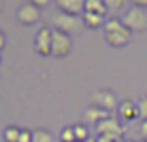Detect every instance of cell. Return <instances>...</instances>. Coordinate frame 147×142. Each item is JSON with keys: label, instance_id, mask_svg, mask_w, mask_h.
<instances>
[{"label": "cell", "instance_id": "1", "mask_svg": "<svg viewBox=\"0 0 147 142\" xmlns=\"http://www.w3.org/2000/svg\"><path fill=\"white\" fill-rule=\"evenodd\" d=\"M130 37H132V32L123 24V19L112 17L106 21V24H104V39H106L108 45L121 49L130 41Z\"/></svg>", "mask_w": 147, "mask_h": 142}, {"label": "cell", "instance_id": "2", "mask_svg": "<svg viewBox=\"0 0 147 142\" xmlns=\"http://www.w3.org/2000/svg\"><path fill=\"white\" fill-rule=\"evenodd\" d=\"M123 24L130 32H145L147 30V11L142 10V7L132 6L123 15Z\"/></svg>", "mask_w": 147, "mask_h": 142}, {"label": "cell", "instance_id": "3", "mask_svg": "<svg viewBox=\"0 0 147 142\" xmlns=\"http://www.w3.org/2000/svg\"><path fill=\"white\" fill-rule=\"evenodd\" d=\"M52 24H54V30H60L63 34H73L76 30H80V26H84V22H82V17H75V15L58 11L52 17Z\"/></svg>", "mask_w": 147, "mask_h": 142}, {"label": "cell", "instance_id": "4", "mask_svg": "<svg viewBox=\"0 0 147 142\" xmlns=\"http://www.w3.org/2000/svg\"><path fill=\"white\" fill-rule=\"evenodd\" d=\"M91 105L99 107L102 110H108V112H114V110H117L119 101L112 90H97L91 95Z\"/></svg>", "mask_w": 147, "mask_h": 142}, {"label": "cell", "instance_id": "5", "mask_svg": "<svg viewBox=\"0 0 147 142\" xmlns=\"http://www.w3.org/2000/svg\"><path fill=\"white\" fill-rule=\"evenodd\" d=\"M71 36L63 34L60 30H54L52 32V56L56 58H65V56L71 52Z\"/></svg>", "mask_w": 147, "mask_h": 142}, {"label": "cell", "instance_id": "6", "mask_svg": "<svg viewBox=\"0 0 147 142\" xmlns=\"http://www.w3.org/2000/svg\"><path fill=\"white\" fill-rule=\"evenodd\" d=\"M95 131H97V135H114V137H117V139H123V137H125V129H123L121 120H119L117 116H110V118H106V120L99 122V124L95 125Z\"/></svg>", "mask_w": 147, "mask_h": 142}, {"label": "cell", "instance_id": "7", "mask_svg": "<svg viewBox=\"0 0 147 142\" xmlns=\"http://www.w3.org/2000/svg\"><path fill=\"white\" fill-rule=\"evenodd\" d=\"M52 32L54 28L43 26L36 36V51L41 56H52Z\"/></svg>", "mask_w": 147, "mask_h": 142}, {"label": "cell", "instance_id": "8", "mask_svg": "<svg viewBox=\"0 0 147 142\" xmlns=\"http://www.w3.org/2000/svg\"><path fill=\"white\" fill-rule=\"evenodd\" d=\"M17 19H19V22H22V24H28V26L36 24V22L41 19V11H39V7L34 6L32 2H26V4H22V6L19 7Z\"/></svg>", "mask_w": 147, "mask_h": 142}, {"label": "cell", "instance_id": "9", "mask_svg": "<svg viewBox=\"0 0 147 142\" xmlns=\"http://www.w3.org/2000/svg\"><path fill=\"white\" fill-rule=\"evenodd\" d=\"M117 118L121 122H132V120H136V118H140L138 103L130 101V99H123L117 107Z\"/></svg>", "mask_w": 147, "mask_h": 142}, {"label": "cell", "instance_id": "10", "mask_svg": "<svg viewBox=\"0 0 147 142\" xmlns=\"http://www.w3.org/2000/svg\"><path fill=\"white\" fill-rule=\"evenodd\" d=\"M56 6L60 11L69 15H75V17H82L84 13V6H86V0H56Z\"/></svg>", "mask_w": 147, "mask_h": 142}, {"label": "cell", "instance_id": "11", "mask_svg": "<svg viewBox=\"0 0 147 142\" xmlns=\"http://www.w3.org/2000/svg\"><path fill=\"white\" fill-rule=\"evenodd\" d=\"M110 116H112V112L102 110V109H99V107H95V105H90V107L86 109V112H84V118H86L88 122H91V124H95V125H97L99 122L110 118Z\"/></svg>", "mask_w": 147, "mask_h": 142}, {"label": "cell", "instance_id": "12", "mask_svg": "<svg viewBox=\"0 0 147 142\" xmlns=\"http://www.w3.org/2000/svg\"><path fill=\"white\" fill-rule=\"evenodd\" d=\"M82 22L86 28L90 30H99L100 26L106 24V21H104L102 15H97V13H88V11H84L82 13Z\"/></svg>", "mask_w": 147, "mask_h": 142}, {"label": "cell", "instance_id": "13", "mask_svg": "<svg viewBox=\"0 0 147 142\" xmlns=\"http://www.w3.org/2000/svg\"><path fill=\"white\" fill-rule=\"evenodd\" d=\"M84 11H88V13H97V15H102V17H106L108 6H106V2H104V0H86Z\"/></svg>", "mask_w": 147, "mask_h": 142}, {"label": "cell", "instance_id": "14", "mask_svg": "<svg viewBox=\"0 0 147 142\" xmlns=\"http://www.w3.org/2000/svg\"><path fill=\"white\" fill-rule=\"evenodd\" d=\"M21 127H17V125H7L6 129H4V142H19L21 139Z\"/></svg>", "mask_w": 147, "mask_h": 142}, {"label": "cell", "instance_id": "15", "mask_svg": "<svg viewBox=\"0 0 147 142\" xmlns=\"http://www.w3.org/2000/svg\"><path fill=\"white\" fill-rule=\"evenodd\" d=\"M32 142H54L52 133L47 129H36L34 131V140Z\"/></svg>", "mask_w": 147, "mask_h": 142}, {"label": "cell", "instance_id": "16", "mask_svg": "<svg viewBox=\"0 0 147 142\" xmlns=\"http://www.w3.org/2000/svg\"><path fill=\"white\" fill-rule=\"evenodd\" d=\"M60 142H76L75 125H67V127L61 129V133H60Z\"/></svg>", "mask_w": 147, "mask_h": 142}, {"label": "cell", "instance_id": "17", "mask_svg": "<svg viewBox=\"0 0 147 142\" xmlns=\"http://www.w3.org/2000/svg\"><path fill=\"white\" fill-rule=\"evenodd\" d=\"M75 135H76V140H78V142H86L91 137L90 131H88V127L84 124H76L75 125Z\"/></svg>", "mask_w": 147, "mask_h": 142}, {"label": "cell", "instance_id": "18", "mask_svg": "<svg viewBox=\"0 0 147 142\" xmlns=\"http://www.w3.org/2000/svg\"><path fill=\"white\" fill-rule=\"evenodd\" d=\"M138 109H140V120L145 122L147 120V95H144V97L138 101Z\"/></svg>", "mask_w": 147, "mask_h": 142}, {"label": "cell", "instance_id": "19", "mask_svg": "<svg viewBox=\"0 0 147 142\" xmlns=\"http://www.w3.org/2000/svg\"><path fill=\"white\" fill-rule=\"evenodd\" d=\"M104 2H106L108 10H112V11H117L119 7H123V6H125V2H127V0H104Z\"/></svg>", "mask_w": 147, "mask_h": 142}, {"label": "cell", "instance_id": "20", "mask_svg": "<svg viewBox=\"0 0 147 142\" xmlns=\"http://www.w3.org/2000/svg\"><path fill=\"white\" fill-rule=\"evenodd\" d=\"M32 140H34V131H30V129H22L19 142H32Z\"/></svg>", "mask_w": 147, "mask_h": 142}, {"label": "cell", "instance_id": "21", "mask_svg": "<svg viewBox=\"0 0 147 142\" xmlns=\"http://www.w3.org/2000/svg\"><path fill=\"white\" fill-rule=\"evenodd\" d=\"M95 139H97V142H115V140H121V139H117V137H114V135H97Z\"/></svg>", "mask_w": 147, "mask_h": 142}, {"label": "cell", "instance_id": "22", "mask_svg": "<svg viewBox=\"0 0 147 142\" xmlns=\"http://www.w3.org/2000/svg\"><path fill=\"white\" fill-rule=\"evenodd\" d=\"M130 2H132V6H136V7L147 10V0H130Z\"/></svg>", "mask_w": 147, "mask_h": 142}, {"label": "cell", "instance_id": "23", "mask_svg": "<svg viewBox=\"0 0 147 142\" xmlns=\"http://www.w3.org/2000/svg\"><path fill=\"white\" fill-rule=\"evenodd\" d=\"M30 2H32L34 6H37V7H39V10H41V7L49 6V2H50V0H30Z\"/></svg>", "mask_w": 147, "mask_h": 142}, {"label": "cell", "instance_id": "24", "mask_svg": "<svg viewBox=\"0 0 147 142\" xmlns=\"http://www.w3.org/2000/svg\"><path fill=\"white\" fill-rule=\"evenodd\" d=\"M140 133H142V137H144V139H147V120H145V122H142V125H140Z\"/></svg>", "mask_w": 147, "mask_h": 142}, {"label": "cell", "instance_id": "25", "mask_svg": "<svg viewBox=\"0 0 147 142\" xmlns=\"http://www.w3.org/2000/svg\"><path fill=\"white\" fill-rule=\"evenodd\" d=\"M4 47H6V36L0 34V51H4Z\"/></svg>", "mask_w": 147, "mask_h": 142}, {"label": "cell", "instance_id": "26", "mask_svg": "<svg viewBox=\"0 0 147 142\" xmlns=\"http://www.w3.org/2000/svg\"><path fill=\"white\" fill-rule=\"evenodd\" d=\"M86 142H97V139H95V137H90V139H88Z\"/></svg>", "mask_w": 147, "mask_h": 142}, {"label": "cell", "instance_id": "27", "mask_svg": "<svg viewBox=\"0 0 147 142\" xmlns=\"http://www.w3.org/2000/svg\"><path fill=\"white\" fill-rule=\"evenodd\" d=\"M125 142H136V140H132V139H125Z\"/></svg>", "mask_w": 147, "mask_h": 142}, {"label": "cell", "instance_id": "28", "mask_svg": "<svg viewBox=\"0 0 147 142\" xmlns=\"http://www.w3.org/2000/svg\"><path fill=\"white\" fill-rule=\"evenodd\" d=\"M115 142H125V139H121V140H115Z\"/></svg>", "mask_w": 147, "mask_h": 142}, {"label": "cell", "instance_id": "29", "mask_svg": "<svg viewBox=\"0 0 147 142\" xmlns=\"http://www.w3.org/2000/svg\"><path fill=\"white\" fill-rule=\"evenodd\" d=\"M140 142H147V140H140Z\"/></svg>", "mask_w": 147, "mask_h": 142}, {"label": "cell", "instance_id": "30", "mask_svg": "<svg viewBox=\"0 0 147 142\" xmlns=\"http://www.w3.org/2000/svg\"><path fill=\"white\" fill-rule=\"evenodd\" d=\"M144 140H147V139H144Z\"/></svg>", "mask_w": 147, "mask_h": 142}, {"label": "cell", "instance_id": "31", "mask_svg": "<svg viewBox=\"0 0 147 142\" xmlns=\"http://www.w3.org/2000/svg\"><path fill=\"white\" fill-rule=\"evenodd\" d=\"M76 142H78V140H76Z\"/></svg>", "mask_w": 147, "mask_h": 142}]
</instances>
